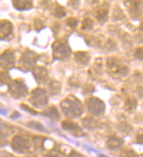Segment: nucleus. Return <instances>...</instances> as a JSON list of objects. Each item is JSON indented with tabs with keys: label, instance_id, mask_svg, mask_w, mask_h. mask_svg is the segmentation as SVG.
<instances>
[{
	"label": "nucleus",
	"instance_id": "1",
	"mask_svg": "<svg viewBox=\"0 0 143 157\" xmlns=\"http://www.w3.org/2000/svg\"><path fill=\"white\" fill-rule=\"evenodd\" d=\"M90 111L96 115H99L104 112V104L96 98H92L90 102Z\"/></svg>",
	"mask_w": 143,
	"mask_h": 157
},
{
	"label": "nucleus",
	"instance_id": "2",
	"mask_svg": "<svg viewBox=\"0 0 143 157\" xmlns=\"http://www.w3.org/2000/svg\"><path fill=\"white\" fill-rule=\"evenodd\" d=\"M121 141L119 140V139H116V138H113L109 141L108 142V145L111 149H114V148H118L119 146H120Z\"/></svg>",
	"mask_w": 143,
	"mask_h": 157
},
{
	"label": "nucleus",
	"instance_id": "3",
	"mask_svg": "<svg viewBox=\"0 0 143 157\" xmlns=\"http://www.w3.org/2000/svg\"><path fill=\"white\" fill-rule=\"evenodd\" d=\"M123 157H137V156H136L135 154L133 153V152H127V153H125V156Z\"/></svg>",
	"mask_w": 143,
	"mask_h": 157
},
{
	"label": "nucleus",
	"instance_id": "4",
	"mask_svg": "<svg viewBox=\"0 0 143 157\" xmlns=\"http://www.w3.org/2000/svg\"><path fill=\"white\" fill-rule=\"evenodd\" d=\"M138 139H139V141H140V142L143 143V135H142V136H139V137H138Z\"/></svg>",
	"mask_w": 143,
	"mask_h": 157
}]
</instances>
